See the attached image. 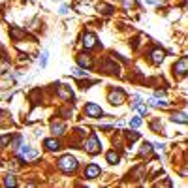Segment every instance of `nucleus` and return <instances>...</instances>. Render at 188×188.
<instances>
[{"instance_id":"423d86ee","label":"nucleus","mask_w":188,"mask_h":188,"mask_svg":"<svg viewBox=\"0 0 188 188\" xmlns=\"http://www.w3.org/2000/svg\"><path fill=\"white\" fill-rule=\"evenodd\" d=\"M100 166H96V164H90V166H87V169H85V177L87 179H96L98 175H100Z\"/></svg>"},{"instance_id":"5701e85b","label":"nucleus","mask_w":188,"mask_h":188,"mask_svg":"<svg viewBox=\"0 0 188 188\" xmlns=\"http://www.w3.org/2000/svg\"><path fill=\"white\" fill-rule=\"evenodd\" d=\"M4 185H6V186H15V185H17V181H15V177H13V175H8V177H6V181H4Z\"/></svg>"},{"instance_id":"bb28decb","label":"nucleus","mask_w":188,"mask_h":188,"mask_svg":"<svg viewBox=\"0 0 188 188\" xmlns=\"http://www.w3.org/2000/svg\"><path fill=\"white\" fill-rule=\"evenodd\" d=\"M9 139H11L9 136H2V137H0V147H6V145L9 143Z\"/></svg>"},{"instance_id":"f257e3e1","label":"nucleus","mask_w":188,"mask_h":188,"mask_svg":"<svg viewBox=\"0 0 188 188\" xmlns=\"http://www.w3.org/2000/svg\"><path fill=\"white\" fill-rule=\"evenodd\" d=\"M58 168H60L64 173H72V171L77 169V160H75L72 154L60 156V158H58Z\"/></svg>"},{"instance_id":"a878e982","label":"nucleus","mask_w":188,"mask_h":188,"mask_svg":"<svg viewBox=\"0 0 188 188\" xmlns=\"http://www.w3.org/2000/svg\"><path fill=\"white\" fill-rule=\"evenodd\" d=\"M139 124H141V119H139V117H136V119L130 121V126H132V128H137Z\"/></svg>"},{"instance_id":"a211bd4d","label":"nucleus","mask_w":188,"mask_h":188,"mask_svg":"<svg viewBox=\"0 0 188 188\" xmlns=\"http://www.w3.org/2000/svg\"><path fill=\"white\" fill-rule=\"evenodd\" d=\"M58 96H60L62 100H70V98H73V94H72L68 89H64V87H60V90H58Z\"/></svg>"},{"instance_id":"c756f323","label":"nucleus","mask_w":188,"mask_h":188,"mask_svg":"<svg viewBox=\"0 0 188 188\" xmlns=\"http://www.w3.org/2000/svg\"><path fill=\"white\" fill-rule=\"evenodd\" d=\"M164 147H166L164 143H154V145H153V149H158V151H162Z\"/></svg>"},{"instance_id":"1a4fd4ad","label":"nucleus","mask_w":188,"mask_h":188,"mask_svg":"<svg viewBox=\"0 0 188 188\" xmlns=\"http://www.w3.org/2000/svg\"><path fill=\"white\" fill-rule=\"evenodd\" d=\"M21 154L26 156V158H36V156H38V151H36V149H30L28 145H21Z\"/></svg>"},{"instance_id":"2eb2a0df","label":"nucleus","mask_w":188,"mask_h":188,"mask_svg":"<svg viewBox=\"0 0 188 188\" xmlns=\"http://www.w3.org/2000/svg\"><path fill=\"white\" fill-rule=\"evenodd\" d=\"M45 147H47L49 151H58V149H60V143H58V139H45Z\"/></svg>"},{"instance_id":"f3484780","label":"nucleus","mask_w":188,"mask_h":188,"mask_svg":"<svg viewBox=\"0 0 188 188\" xmlns=\"http://www.w3.org/2000/svg\"><path fill=\"white\" fill-rule=\"evenodd\" d=\"M171 121L173 122H181V124H186V113H175L173 117H171Z\"/></svg>"},{"instance_id":"6ab92c4d","label":"nucleus","mask_w":188,"mask_h":188,"mask_svg":"<svg viewBox=\"0 0 188 188\" xmlns=\"http://www.w3.org/2000/svg\"><path fill=\"white\" fill-rule=\"evenodd\" d=\"M72 73H73L75 77H81V79L89 75V72H85V68H73V70H72Z\"/></svg>"},{"instance_id":"20e7f679","label":"nucleus","mask_w":188,"mask_h":188,"mask_svg":"<svg viewBox=\"0 0 188 188\" xmlns=\"http://www.w3.org/2000/svg\"><path fill=\"white\" fill-rule=\"evenodd\" d=\"M107 100H109V104H111V105H121V104L126 100V94H124L121 89H117V90H111V92H109Z\"/></svg>"},{"instance_id":"aec40b11","label":"nucleus","mask_w":188,"mask_h":188,"mask_svg":"<svg viewBox=\"0 0 188 188\" xmlns=\"http://www.w3.org/2000/svg\"><path fill=\"white\" fill-rule=\"evenodd\" d=\"M151 151H153V145L145 141V143L141 145V151H139V154H141V156H145V154H151Z\"/></svg>"},{"instance_id":"f03ea898","label":"nucleus","mask_w":188,"mask_h":188,"mask_svg":"<svg viewBox=\"0 0 188 188\" xmlns=\"http://www.w3.org/2000/svg\"><path fill=\"white\" fill-rule=\"evenodd\" d=\"M85 115L87 117H90V119H100L102 115H104V111H102V107L98 105V104H87L85 105Z\"/></svg>"},{"instance_id":"dca6fc26","label":"nucleus","mask_w":188,"mask_h":188,"mask_svg":"<svg viewBox=\"0 0 188 188\" xmlns=\"http://www.w3.org/2000/svg\"><path fill=\"white\" fill-rule=\"evenodd\" d=\"M98 11L104 13V15H111L113 13V8L109 4H98Z\"/></svg>"},{"instance_id":"b1692460","label":"nucleus","mask_w":188,"mask_h":188,"mask_svg":"<svg viewBox=\"0 0 188 188\" xmlns=\"http://www.w3.org/2000/svg\"><path fill=\"white\" fill-rule=\"evenodd\" d=\"M134 109H137V113H139V115H145V113H147V105H143L141 102H139V104H137Z\"/></svg>"},{"instance_id":"393cba45","label":"nucleus","mask_w":188,"mask_h":188,"mask_svg":"<svg viewBox=\"0 0 188 188\" xmlns=\"http://www.w3.org/2000/svg\"><path fill=\"white\" fill-rule=\"evenodd\" d=\"M122 6H124L126 9H130V8L136 6V0H122Z\"/></svg>"},{"instance_id":"4468645a","label":"nucleus","mask_w":188,"mask_h":188,"mask_svg":"<svg viewBox=\"0 0 188 188\" xmlns=\"http://www.w3.org/2000/svg\"><path fill=\"white\" fill-rule=\"evenodd\" d=\"M105 160H107L111 166H115V164H119L121 158H119V153H117V151H109V153L105 154Z\"/></svg>"},{"instance_id":"9b49d317","label":"nucleus","mask_w":188,"mask_h":188,"mask_svg":"<svg viewBox=\"0 0 188 188\" xmlns=\"http://www.w3.org/2000/svg\"><path fill=\"white\" fill-rule=\"evenodd\" d=\"M151 56H153V62H154V64H162V60H164V56H166V53H164L162 49H154Z\"/></svg>"},{"instance_id":"ddd939ff","label":"nucleus","mask_w":188,"mask_h":188,"mask_svg":"<svg viewBox=\"0 0 188 188\" xmlns=\"http://www.w3.org/2000/svg\"><path fill=\"white\" fill-rule=\"evenodd\" d=\"M147 104H149V105H153V107H168V105H169L166 100H158V98H149V100H147Z\"/></svg>"},{"instance_id":"9d476101","label":"nucleus","mask_w":188,"mask_h":188,"mask_svg":"<svg viewBox=\"0 0 188 188\" xmlns=\"http://www.w3.org/2000/svg\"><path fill=\"white\" fill-rule=\"evenodd\" d=\"M64 130H66V126H64V122H60V121L51 124V132H53L55 136H62V134H64Z\"/></svg>"},{"instance_id":"c85d7f7f","label":"nucleus","mask_w":188,"mask_h":188,"mask_svg":"<svg viewBox=\"0 0 188 188\" xmlns=\"http://www.w3.org/2000/svg\"><path fill=\"white\" fill-rule=\"evenodd\" d=\"M139 102H141V98H139V96H134V102H132V107H136V105H137Z\"/></svg>"},{"instance_id":"412c9836","label":"nucleus","mask_w":188,"mask_h":188,"mask_svg":"<svg viewBox=\"0 0 188 188\" xmlns=\"http://www.w3.org/2000/svg\"><path fill=\"white\" fill-rule=\"evenodd\" d=\"M104 70H107V73H119V68H117L115 64H111V62L104 64Z\"/></svg>"},{"instance_id":"cd10ccee","label":"nucleus","mask_w":188,"mask_h":188,"mask_svg":"<svg viewBox=\"0 0 188 188\" xmlns=\"http://www.w3.org/2000/svg\"><path fill=\"white\" fill-rule=\"evenodd\" d=\"M21 143H23V137L19 136V137H15V141H13V147H19Z\"/></svg>"},{"instance_id":"7c9ffc66","label":"nucleus","mask_w":188,"mask_h":188,"mask_svg":"<svg viewBox=\"0 0 188 188\" xmlns=\"http://www.w3.org/2000/svg\"><path fill=\"white\" fill-rule=\"evenodd\" d=\"M68 11H70V9H68V6H60V13H62V15H66Z\"/></svg>"},{"instance_id":"0eeeda50","label":"nucleus","mask_w":188,"mask_h":188,"mask_svg":"<svg viewBox=\"0 0 188 188\" xmlns=\"http://www.w3.org/2000/svg\"><path fill=\"white\" fill-rule=\"evenodd\" d=\"M83 45H85L87 49H92V47L96 45V36H94L92 32H85V34H83Z\"/></svg>"},{"instance_id":"f8f14e48","label":"nucleus","mask_w":188,"mask_h":188,"mask_svg":"<svg viewBox=\"0 0 188 188\" xmlns=\"http://www.w3.org/2000/svg\"><path fill=\"white\" fill-rule=\"evenodd\" d=\"M9 34H11V38H15V40H21V38H24V36H26V32H24L23 28H19V26H11Z\"/></svg>"},{"instance_id":"7ed1b4c3","label":"nucleus","mask_w":188,"mask_h":188,"mask_svg":"<svg viewBox=\"0 0 188 188\" xmlns=\"http://www.w3.org/2000/svg\"><path fill=\"white\" fill-rule=\"evenodd\" d=\"M85 151H87L89 154H98V153H100V141H98L96 136H90V137L85 141Z\"/></svg>"},{"instance_id":"4be33fe9","label":"nucleus","mask_w":188,"mask_h":188,"mask_svg":"<svg viewBox=\"0 0 188 188\" xmlns=\"http://www.w3.org/2000/svg\"><path fill=\"white\" fill-rule=\"evenodd\" d=\"M47 56H49V51H43L41 56H40V66H41V68L47 66Z\"/></svg>"},{"instance_id":"6e6552de","label":"nucleus","mask_w":188,"mask_h":188,"mask_svg":"<svg viewBox=\"0 0 188 188\" xmlns=\"http://www.w3.org/2000/svg\"><path fill=\"white\" fill-rule=\"evenodd\" d=\"M77 64L81 66V68H90L92 66V58L89 56V55H85V53H81V55H77Z\"/></svg>"},{"instance_id":"39448f33","label":"nucleus","mask_w":188,"mask_h":188,"mask_svg":"<svg viewBox=\"0 0 188 188\" xmlns=\"http://www.w3.org/2000/svg\"><path fill=\"white\" fill-rule=\"evenodd\" d=\"M173 70H175L177 75H185L186 70H188V58H186V56H181V60L173 66Z\"/></svg>"}]
</instances>
